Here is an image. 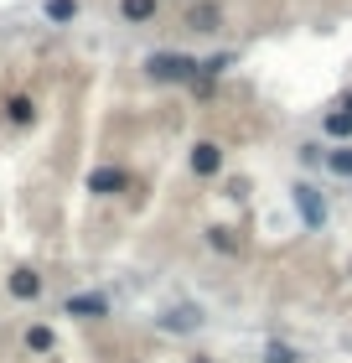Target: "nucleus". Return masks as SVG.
Wrapping results in <instances>:
<instances>
[{"mask_svg":"<svg viewBox=\"0 0 352 363\" xmlns=\"http://www.w3.org/2000/svg\"><path fill=\"white\" fill-rule=\"evenodd\" d=\"M140 68H145L150 84H187V89L197 84V57L192 52H150Z\"/></svg>","mask_w":352,"mask_h":363,"instance_id":"1","label":"nucleus"},{"mask_svg":"<svg viewBox=\"0 0 352 363\" xmlns=\"http://www.w3.org/2000/svg\"><path fill=\"white\" fill-rule=\"evenodd\" d=\"M290 203H295L300 223H306L311 234H322V228H327V197H322L316 182H295V187H290Z\"/></svg>","mask_w":352,"mask_h":363,"instance_id":"2","label":"nucleus"},{"mask_svg":"<svg viewBox=\"0 0 352 363\" xmlns=\"http://www.w3.org/2000/svg\"><path fill=\"white\" fill-rule=\"evenodd\" d=\"M114 311V301L104 291H68L62 296V317H78V322H104Z\"/></svg>","mask_w":352,"mask_h":363,"instance_id":"3","label":"nucleus"},{"mask_svg":"<svg viewBox=\"0 0 352 363\" xmlns=\"http://www.w3.org/2000/svg\"><path fill=\"white\" fill-rule=\"evenodd\" d=\"M187 167H192V177H197V182H212V177H223V167H228V151H223L217 140H192Z\"/></svg>","mask_w":352,"mask_h":363,"instance_id":"4","label":"nucleus"},{"mask_svg":"<svg viewBox=\"0 0 352 363\" xmlns=\"http://www.w3.org/2000/svg\"><path fill=\"white\" fill-rule=\"evenodd\" d=\"M6 296H11V301H21V306H37L42 296H47V280H42V270L16 265V270L6 275Z\"/></svg>","mask_w":352,"mask_h":363,"instance_id":"5","label":"nucleus"},{"mask_svg":"<svg viewBox=\"0 0 352 363\" xmlns=\"http://www.w3.org/2000/svg\"><path fill=\"white\" fill-rule=\"evenodd\" d=\"M93 197H125L130 192V172L125 167H114V161H104V167H93L89 182H83Z\"/></svg>","mask_w":352,"mask_h":363,"instance_id":"6","label":"nucleus"},{"mask_svg":"<svg viewBox=\"0 0 352 363\" xmlns=\"http://www.w3.org/2000/svg\"><path fill=\"white\" fill-rule=\"evenodd\" d=\"M181 26L197 31V37H217V31H223V6H217V0H197V6L181 16Z\"/></svg>","mask_w":352,"mask_h":363,"instance_id":"7","label":"nucleus"},{"mask_svg":"<svg viewBox=\"0 0 352 363\" xmlns=\"http://www.w3.org/2000/svg\"><path fill=\"white\" fill-rule=\"evenodd\" d=\"M21 353L52 358V353H57V327H52V322H26V327H21Z\"/></svg>","mask_w":352,"mask_h":363,"instance_id":"8","label":"nucleus"},{"mask_svg":"<svg viewBox=\"0 0 352 363\" xmlns=\"http://www.w3.org/2000/svg\"><path fill=\"white\" fill-rule=\"evenodd\" d=\"M37 99H31V94H11L6 99V104H0V120H6L11 130H31V125H37Z\"/></svg>","mask_w":352,"mask_h":363,"instance_id":"9","label":"nucleus"},{"mask_svg":"<svg viewBox=\"0 0 352 363\" xmlns=\"http://www.w3.org/2000/svg\"><path fill=\"white\" fill-rule=\"evenodd\" d=\"M203 244H208V250L212 255H244V239H239V228H228V223H208L203 228Z\"/></svg>","mask_w":352,"mask_h":363,"instance_id":"10","label":"nucleus"},{"mask_svg":"<svg viewBox=\"0 0 352 363\" xmlns=\"http://www.w3.org/2000/svg\"><path fill=\"white\" fill-rule=\"evenodd\" d=\"M156 327L161 333H197V327H203V311L197 306H171V311L156 317Z\"/></svg>","mask_w":352,"mask_h":363,"instance_id":"11","label":"nucleus"},{"mask_svg":"<svg viewBox=\"0 0 352 363\" xmlns=\"http://www.w3.org/2000/svg\"><path fill=\"white\" fill-rule=\"evenodd\" d=\"M161 0H120V21L125 26H156Z\"/></svg>","mask_w":352,"mask_h":363,"instance_id":"12","label":"nucleus"},{"mask_svg":"<svg viewBox=\"0 0 352 363\" xmlns=\"http://www.w3.org/2000/svg\"><path fill=\"white\" fill-rule=\"evenodd\" d=\"M42 16H47V26H73L83 16V0H42Z\"/></svg>","mask_w":352,"mask_h":363,"instance_id":"13","label":"nucleus"},{"mask_svg":"<svg viewBox=\"0 0 352 363\" xmlns=\"http://www.w3.org/2000/svg\"><path fill=\"white\" fill-rule=\"evenodd\" d=\"M322 135L337 140V145L352 140V114H347V109H327V114H322Z\"/></svg>","mask_w":352,"mask_h":363,"instance_id":"14","label":"nucleus"},{"mask_svg":"<svg viewBox=\"0 0 352 363\" xmlns=\"http://www.w3.org/2000/svg\"><path fill=\"white\" fill-rule=\"evenodd\" d=\"M322 167H327L331 177H342V182H352V140H342V145H331Z\"/></svg>","mask_w":352,"mask_h":363,"instance_id":"15","label":"nucleus"},{"mask_svg":"<svg viewBox=\"0 0 352 363\" xmlns=\"http://www.w3.org/2000/svg\"><path fill=\"white\" fill-rule=\"evenodd\" d=\"M264 363H300V353L290 348V342L275 337V342H264Z\"/></svg>","mask_w":352,"mask_h":363,"instance_id":"16","label":"nucleus"},{"mask_svg":"<svg viewBox=\"0 0 352 363\" xmlns=\"http://www.w3.org/2000/svg\"><path fill=\"white\" fill-rule=\"evenodd\" d=\"M300 161H306V167H322V161H327V145L306 140V145H300Z\"/></svg>","mask_w":352,"mask_h":363,"instance_id":"17","label":"nucleus"},{"mask_svg":"<svg viewBox=\"0 0 352 363\" xmlns=\"http://www.w3.org/2000/svg\"><path fill=\"white\" fill-rule=\"evenodd\" d=\"M337 109H347V114H352V89H342V99H337Z\"/></svg>","mask_w":352,"mask_h":363,"instance_id":"18","label":"nucleus"},{"mask_svg":"<svg viewBox=\"0 0 352 363\" xmlns=\"http://www.w3.org/2000/svg\"><path fill=\"white\" fill-rule=\"evenodd\" d=\"M187 363H217V358H208V353H197V358H187Z\"/></svg>","mask_w":352,"mask_h":363,"instance_id":"19","label":"nucleus"}]
</instances>
